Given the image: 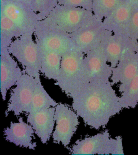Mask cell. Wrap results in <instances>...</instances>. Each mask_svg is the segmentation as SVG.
I'll use <instances>...</instances> for the list:
<instances>
[{"instance_id":"6da1fadb","label":"cell","mask_w":138,"mask_h":155,"mask_svg":"<svg viewBox=\"0 0 138 155\" xmlns=\"http://www.w3.org/2000/svg\"><path fill=\"white\" fill-rule=\"evenodd\" d=\"M113 86L111 81L89 82L71 97L72 109L86 126L96 130L104 128L112 117L123 109Z\"/></svg>"},{"instance_id":"7a4b0ae2","label":"cell","mask_w":138,"mask_h":155,"mask_svg":"<svg viewBox=\"0 0 138 155\" xmlns=\"http://www.w3.org/2000/svg\"><path fill=\"white\" fill-rule=\"evenodd\" d=\"M85 56L84 53L76 48L62 56L59 74L55 85L70 98L82 87L90 82L84 61Z\"/></svg>"},{"instance_id":"3957f363","label":"cell","mask_w":138,"mask_h":155,"mask_svg":"<svg viewBox=\"0 0 138 155\" xmlns=\"http://www.w3.org/2000/svg\"><path fill=\"white\" fill-rule=\"evenodd\" d=\"M34 35L39 46L62 56L76 48L70 34L64 31L48 17L39 21Z\"/></svg>"},{"instance_id":"277c9868","label":"cell","mask_w":138,"mask_h":155,"mask_svg":"<svg viewBox=\"0 0 138 155\" xmlns=\"http://www.w3.org/2000/svg\"><path fill=\"white\" fill-rule=\"evenodd\" d=\"M34 34L26 33L15 39L8 48L13 57L22 65L24 72L32 77L40 78V51L34 41Z\"/></svg>"},{"instance_id":"5b68a950","label":"cell","mask_w":138,"mask_h":155,"mask_svg":"<svg viewBox=\"0 0 138 155\" xmlns=\"http://www.w3.org/2000/svg\"><path fill=\"white\" fill-rule=\"evenodd\" d=\"M47 17L69 34L77 31L95 19L91 10L59 5L54 8Z\"/></svg>"},{"instance_id":"8992f818","label":"cell","mask_w":138,"mask_h":155,"mask_svg":"<svg viewBox=\"0 0 138 155\" xmlns=\"http://www.w3.org/2000/svg\"><path fill=\"white\" fill-rule=\"evenodd\" d=\"M0 14L11 19L23 34H34L39 21L38 15L34 9L19 1L5 0L0 2Z\"/></svg>"},{"instance_id":"52a82bcc","label":"cell","mask_w":138,"mask_h":155,"mask_svg":"<svg viewBox=\"0 0 138 155\" xmlns=\"http://www.w3.org/2000/svg\"><path fill=\"white\" fill-rule=\"evenodd\" d=\"M40 79V78H36L25 73L23 74L11 91L6 114L12 112L17 116L24 113L27 114L35 88Z\"/></svg>"},{"instance_id":"ba28073f","label":"cell","mask_w":138,"mask_h":155,"mask_svg":"<svg viewBox=\"0 0 138 155\" xmlns=\"http://www.w3.org/2000/svg\"><path fill=\"white\" fill-rule=\"evenodd\" d=\"M110 32L104 38L85 54L84 61L89 72L90 82L107 83L110 81L112 68L107 60L105 46Z\"/></svg>"},{"instance_id":"9c48e42d","label":"cell","mask_w":138,"mask_h":155,"mask_svg":"<svg viewBox=\"0 0 138 155\" xmlns=\"http://www.w3.org/2000/svg\"><path fill=\"white\" fill-rule=\"evenodd\" d=\"M77 113L68 105L59 103L55 107V128L52 135L54 143L62 144L65 147L70 144L71 139L79 124Z\"/></svg>"},{"instance_id":"30bf717a","label":"cell","mask_w":138,"mask_h":155,"mask_svg":"<svg viewBox=\"0 0 138 155\" xmlns=\"http://www.w3.org/2000/svg\"><path fill=\"white\" fill-rule=\"evenodd\" d=\"M110 32L105 28L102 21L95 18L70 35L76 48L85 54Z\"/></svg>"},{"instance_id":"8fae6325","label":"cell","mask_w":138,"mask_h":155,"mask_svg":"<svg viewBox=\"0 0 138 155\" xmlns=\"http://www.w3.org/2000/svg\"><path fill=\"white\" fill-rule=\"evenodd\" d=\"M138 74V53L136 50H129L112 68L110 81L113 85L119 84V92L121 93Z\"/></svg>"},{"instance_id":"7c38bea8","label":"cell","mask_w":138,"mask_h":155,"mask_svg":"<svg viewBox=\"0 0 138 155\" xmlns=\"http://www.w3.org/2000/svg\"><path fill=\"white\" fill-rule=\"evenodd\" d=\"M24 73L8 48H0V88L3 101L6 99L8 91L15 85Z\"/></svg>"},{"instance_id":"4fadbf2b","label":"cell","mask_w":138,"mask_h":155,"mask_svg":"<svg viewBox=\"0 0 138 155\" xmlns=\"http://www.w3.org/2000/svg\"><path fill=\"white\" fill-rule=\"evenodd\" d=\"M111 137L107 130L78 140L71 148L72 155H110Z\"/></svg>"},{"instance_id":"5bb4252c","label":"cell","mask_w":138,"mask_h":155,"mask_svg":"<svg viewBox=\"0 0 138 155\" xmlns=\"http://www.w3.org/2000/svg\"><path fill=\"white\" fill-rule=\"evenodd\" d=\"M138 41L121 33H112L107 39L105 52L107 60L113 68L118 64L122 57L129 50L136 51Z\"/></svg>"},{"instance_id":"9a60e30c","label":"cell","mask_w":138,"mask_h":155,"mask_svg":"<svg viewBox=\"0 0 138 155\" xmlns=\"http://www.w3.org/2000/svg\"><path fill=\"white\" fill-rule=\"evenodd\" d=\"M55 107L42 109L27 114V122L32 125L35 134L42 143L46 144L51 138L55 124Z\"/></svg>"},{"instance_id":"2e32d148","label":"cell","mask_w":138,"mask_h":155,"mask_svg":"<svg viewBox=\"0 0 138 155\" xmlns=\"http://www.w3.org/2000/svg\"><path fill=\"white\" fill-rule=\"evenodd\" d=\"M34 129L28 122H25L22 117H19L17 122H12L9 127L5 129V139L17 146L35 150L36 143L32 141Z\"/></svg>"},{"instance_id":"e0dca14e","label":"cell","mask_w":138,"mask_h":155,"mask_svg":"<svg viewBox=\"0 0 138 155\" xmlns=\"http://www.w3.org/2000/svg\"><path fill=\"white\" fill-rule=\"evenodd\" d=\"M133 7V5L129 0H124L111 14L102 21L103 26L113 33L126 35V29Z\"/></svg>"},{"instance_id":"ac0fdd59","label":"cell","mask_w":138,"mask_h":155,"mask_svg":"<svg viewBox=\"0 0 138 155\" xmlns=\"http://www.w3.org/2000/svg\"><path fill=\"white\" fill-rule=\"evenodd\" d=\"M39 46L40 51V72L46 79L56 81L59 74L62 56L39 45Z\"/></svg>"},{"instance_id":"d6986e66","label":"cell","mask_w":138,"mask_h":155,"mask_svg":"<svg viewBox=\"0 0 138 155\" xmlns=\"http://www.w3.org/2000/svg\"><path fill=\"white\" fill-rule=\"evenodd\" d=\"M22 35L21 31L11 19L0 14V48H8L15 39Z\"/></svg>"},{"instance_id":"ffe728a7","label":"cell","mask_w":138,"mask_h":155,"mask_svg":"<svg viewBox=\"0 0 138 155\" xmlns=\"http://www.w3.org/2000/svg\"><path fill=\"white\" fill-rule=\"evenodd\" d=\"M58 103L49 94L42 84L41 79L37 84L32 103L27 114L35 113L42 109L55 107Z\"/></svg>"},{"instance_id":"44dd1931","label":"cell","mask_w":138,"mask_h":155,"mask_svg":"<svg viewBox=\"0 0 138 155\" xmlns=\"http://www.w3.org/2000/svg\"><path fill=\"white\" fill-rule=\"evenodd\" d=\"M124 0H93L92 12L96 19L100 21L111 14Z\"/></svg>"},{"instance_id":"7402d4cb","label":"cell","mask_w":138,"mask_h":155,"mask_svg":"<svg viewBox=\"0 0 138 155\" xmlns=\"http://www.w3.org/2000/svg\"><path fill=\"white\" fill-rule=\"evenodd\" d=\"M119 101L123 109H134L138 105V74L124 92L120 93Z\"/></svg>"},{"instance_id":"603a6c76","label":"cell","mask_w":138,"mask_h":155,"mask_svg":"<svg viewBox=\"0 0 138 155\" xmlns=\"http://www.w3.org/2000/svg\"><path fill=\"white\" fill-rule=\"evenodd\" d=\"M57 5V0H32V8L39 21L46 18Z\"/></svg>"},{"instance_id":"cb8c5ba5","label":"cell","mask_w":138,"mask_h":155,"mask_svg":"<svg viewBox=\"0 0 138 155\" xmlns=\"http://www.w3.org/2000/svg\"><path fill=\"white\" fill-rule=\"evenodd\" d=\"M126 35L131 38L138 41V9L134 5L126 29Z\"/></svg>"},{"instance_id":"d4e9b609","label":"cell","mask_w":138,"mask_h":155,"mask_svg":"<svg viewBox=\"0 0 138 155\" xmlns=\"http://www.w3.org/2000/svg\"><path fill=\"white\" fill-rule=\"evenodd\" d=\"M58 5L82 8L92 11L93 0H57Z\"/></svg>"},{"instance_id":"484cf974","label":"cell","mask_w":138,"mask_h":155,"mask_svg":"<svg viewBox=\"0 0 138 155\" xmlns=\"http://www.w3.org/2000/svg\"><path fill=\"white\" fill-rule=\"evenodd\" d=\"M110 155H124L123 138L120 136H118L114 138H111Z\"/></svg>"},{"instance_id":"4316f807","label":"cell","mask_w":138,"mask_h":155,"mask_svg":"<svg viewBox=\"0 0 138 155\" xmlns=\"http://www.w3.org/2000/svg\"><path fill=\"white\" fill-rule=\"evenodd\" d=\"M19 1L27 4V5H28L30 7L32 8V0H19Z\"/></svg>"},{"instance_id":"83f0119b","label":"cell","mask_w":138,"mask_h":155,"mask_svg":"<svg viewBox=\"0 0 138 155\" xmlns=\"http://www.w3.org/2000/svg\"><path fill=\"white\" fill-rule=\"evenodd\" d=\"M133 4L134 6H138V0H129Z\"/></svg>"},{"instance_id":"f1b7e54d","label":"cell","mask_w":138,"mask_h":155,"mask_svg":"<svg viewBox=\"0 0 138 155\" xmlns=\"http://www.w3.org/2000/svg\"><path fill=\"white\" fill-rule=\"evenodd\" d=\"M136 52L138 53V43L137 44V48H136Z\"/></svg>"},{"instance_id":"f546056e","label":"cell","mask_w":138,"mask_h":155,"mask_svg":"<svg viewBox=\"0 0 138 155\" xmlns=\"http://www.w3.org/2000/svg\"><path fill=\"white\" fill-rule=\"evenodd\" d=\"M5 1V0H4ZM9 1H19V0H9Z\"/></svg>"},{"instance_id":"4dcf8cb0","label":"cell","mask_w":138,"mask_h":155,"mask_svg":"<svg viewBox=\"0 0 138 155\" xmlns=\"http://www.w3.org/2000/svg\"><path fill=\"white\" fill-rule=\"evenodd\" d=\"M134 7H136L137 8H138V6H134Z\"/></svg>"}]
</instances>
